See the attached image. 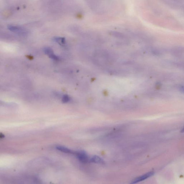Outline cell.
Instances as JSON below:
<instances>
[{
    "label": "cell",
    "mask_w": 184,
    "mask_h": 184,
    "mask_svg": "<svg viewBox=\"0 0 184 184\" xmlns=\"http://www.w3.org/2000/svg\"><path fill=\"white\" fill-rule=\"evenodd\" d=\"M7 28L8 30L11 32L19 35L25 36L27 34V31L25 29L18 26L9 25L7 26Z\"/></svg>",
    "instance_id": "obj_1"
},
{
    "label": "cell",
    "mask_w": 184,
    "mask_h": 184,
    "mask_svg": "<svg viewBox=\"0 0 184 184\" xmlns=\"http://www.w3.org/2000/svg\"><path fill=\"white\" fill-rule=\"evenodd\" d=\"M154 172L153 171L150 172H148V173L146 174H145L144 175H142L139 177L136 178V179H134L133 181H132L131 183L134 184L137 183L138 182L142 181L144 180H145L147 179H148L151 176H152L154 174Z\"/></svg>",
    "instance_id": "obj_2"
},
{
    "label": "cell",
    "mask_w": 184,
    "mask_h": 184,
    "mask_svg": "<svg viewBox=\"0 0 184 184\" xmlns=\"http://www.w3.org/2000/svg\"><path fill=\"white\" fill-rule=\"evenodd\" d=\"M44 51L45 53L48 55L51 59L55 60V61H58L59 60V57L54 54L52 49L49 47H46L44 48Z\"/></svg>",
    "instance_id": "obj_3"
},
{
    "label": "cell",
    "mask_w": 184,
    "mask_h": 184,
    "mask_svg": "<svg viewBox=\"0 0 184 184\" xmlns=\"http://www.w3.org/2000/svg\"><path fill=\"white\" fill-rule=\"evenodd\" d=\"M75 154L77 155L79 159L82 162L87 163L90 161V158H89L87 155L83 151H79V152L75 153Z\"/></svg>",
    "instance_id": "obj_4"
},
{
    "label": "cell",
    "mask_w": 184,
    "mask_h": 184,
    "mask_svg": "<svg viewBox=\"0 0 184 184\" xmlns=\"http://www.w3.org/2000/svg\"><path fill=\"white\" fill-rule=\"evenodd\" d=\"M90 161L98 164H103L104 161L102 159L97 156H94L90 158Z\"/></svg>",
    "instance_id": "obj_5"
},
{
    "label": "cell",
    "mask_w": 184,
    "mask_h": 184,
    "mask_svg": "<svg viewBox=\"0 0 184 184\" xmlns=\"http://www.w3.org/2000/svg\"><path fill=\"white\" fill-rule=\"evenodd\" d=\"M56 148L58 150L62 151L63 153H66L69 154H75V153L73 152L71 150L68 149L65 147L60 146H58L56 147Z\"/></svg>",
    "instance_id": "obj_6"
},
{
    "label": "cell",
    "mask_w": 184,
    "mask_h": 184,
    "mask_svg": "<svg viewBox=\"0 0 184 184\" xmlns=\"http://www.w3.org/2000/svg\"><path fill=\"white\" fill-rule=\"evenodd\" d=\"M53 40L61 45H64L66 42L65 39L64 38L59 37H56L54 38L53 39Z\"/></svg>",
    "instance_id": "obj_7"
},
{
    "label": "cell",
    "mask_w": 184,
    "mask_h": 184,
    "mask_svg": "<svg viewBox=\"0 0 184 184\" xmlns=\"http://www.w3.org/2000/svg\"><path fill=\"white\" fill-rule=\"evenodd\" d=\"M70 100V97L67 95H65L63 96L62 98V101L63 103L68 102Z\"/></svg>",
    "instance_id": "obj_8"
},
{
    "label": "cell",
    "mask_w": 184,
    "mask_h": 184,
    "mask_svg": "<svg viewBox=\"0 0 184 184\" xmlns=\"http://www.w3.org/2000/svg\"><path fill=\"white\" fill-rule=\"evenodd\" d=\"M0 137H1V138H3L4 137V135H1H1H0Z\"/></svg>",
    "instance_id": "obj_9"
},
{
    "label": "cell",
    "mask_w": 184,
    "mask_h": 184,
    "mask_svg": "<svg viewBox=\"0 0 184 184\" xmlns=\"http://www.w3.org/2000/svg\"><path fill=\"white\" fill-rule=\"evenodd\" d=\"M181 89L182 90H183V92H184V87H182Z\"/></svg>",
    "instance_id": "obj_10"
},
{
    "label": "cell",
    "mask_w": 184,
    "mask_h": 184,
    "mask_svg": "<svg viewBox=\"0 0 184 184\" xmlns=\"http://www.w3.org/2000/svg\"><path fill=\"white\" fill-rule=\"evenodd\" d=\"M181 132H184V128H183V129H182V130L181 131Z\"/></svg>",
    "instance_id": "obj_11"
}]
</instances>
